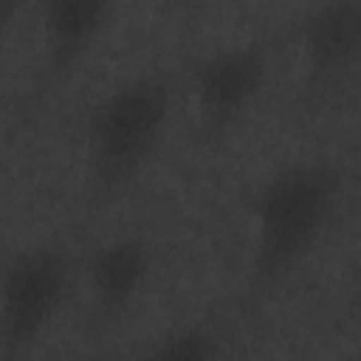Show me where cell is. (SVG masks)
Segmentation results:
<instances>
[{
	"instance_id": "cell-1",
	"label": "cell",
	"mask_w": 361,
	"mask_h": 361,
	"mask_svg": "<svg viewBox=\"0 0 361 361\" xmlns=\"http://www.w3.org/2000/svg\"><path fill=\"white\" fill-rule=\"evenodd\" d=\"M344 197V169L330 158H293L271 169L248 203L251 243L243 305H262L319 245Z\"/></svg>"
},
{
	"instance_id": "cell-2",
	"label": "cell",
	"mask_w": 361,
	"mask_h": 361,
	"mask_svg": "<svg viewBox=\"0 0 361 361\" xmlns=\"http://www.w3.org/2000/svg\"><path fill=\"white\" fill-rule=\"evenodd\" d=\"M175 82L166 71H138L110 85L87 110L85 164L96 200L116 197L152 161L172 121Z\"/></svg>"
},
{
	"instance_id": "cell-3",
	"label": "cell",
	"mask_w": 361,
	"mask_h": 361,
	"mask_svg": "<svg viewBox=\"0 0 361 361\" xmlns=\"http://www.w3.org/2000/svg\"><path fill=\"white\" fill-rule=\"evenodd\" d=\"M73 257L54 243L17 248L0 268V361H25L62 310Z\"/></svg>"
},
{
	"instance_id": "cell-4",
	"label": "cell",
	"mask_w": 361,
	"mask_h": 361,
	"mask_svg": "<svg viewBox=\"0 0 361 361\" xmlns=\"http://www.w3.org/2000/svg\"><path fill=\"white\" fill-rule=\"evenodd\" d=\"M274 65L268 37H243L206 48L189 62V93L203 138L228 135L262 96Z\"/></svg>"
},
{
	"instance_id": "cell-5",
	"label": "cell",
	"mask_w": 361,
	"mask_h": 361,
	"mask_svg": "<svg viewBox=\"0 0 361 361\" xmlns=\"http://www.w3.org/2000/svg\"><path fill=\"white\" fill-rule=\"evenodd\" d=\"M299 45V90L307 107H319L341 90L361 51V3L324 0L293 17Z\"/></svg>"
},
{
	"instance_id": "cell-6",
	"label": "cell",
	"mask_w": 361,
	"mask_h": 361,
	"mask_svg": "<svg viewBox=\"0 0 361 361\" xmlns=\"http://www.w3.org/2000/svg\"><path fill=\"white\" fill-rule=\"evenodd\" d=\"M118 6L110 0H45L39 3V62L28 104L54 93L110 28Z\"/></svg>"
},
{
	"instance_id": "cell-7",
	"label": "cell",
	"mask_w": 361,
	"mask_h": 361,
	"mask_svg": "<svg viewBox=\"0 0 361 361\" xmlns=\"http://www.w3.org/2000/svg\"><path fill=\"white\" fill-rule=\"evenodd\" d=\"M155 265V248L144 234L127 231L96 243L79 271L87 290V307L99 324L118 322L144 293Z\"/></svg>"
},
{
	"instance_id": "cell-8",
	"label": "cell",
	"mask_w": 361,
	"mask_h": 361,
	"mask_svg": "<svg viewBox=\"0 0 361 361\" xmlns=\"http://www.w3.org/2000/svg\"><path fill=\"white\" fill-rule=\"evenodd\" d=\"M223 333L212 319H189L158 333L135 361H220Z\"/></svg>"
},
{
	"instance_id": "cell-9",
	"label": "cell",
	"mask_w": 361,
	"mask_h": 361,
	"mask_svg": "<svg viewBox=\"0 0 361 361\" xmlns=\"http://www.w3.org/2000/svg\"><path fill=\"white\" fill-rule=\"evenodd\" d=\"M17 3L14 0H0V39H3V34L8 31V25H11V17L17 14Z\"/></svg>"
}]
</instances>
